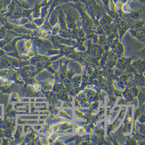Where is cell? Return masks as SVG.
<instances>
[{
    "label": "cell",
    "instance_id": "obj_1",
    "mask_svg": "<svg viewBox=\"0 0 145 145\" xmlns=\"http://www.w3.org/2000/svg\"><path fill=\"white\" fill-rule=\"evenodd\" d=\"M135 34L138 37H144V32L142 30H138L135 32Z\"/></svg>",
    "mask_w": 145,
    "mask_h": 145
}]
</instances>
